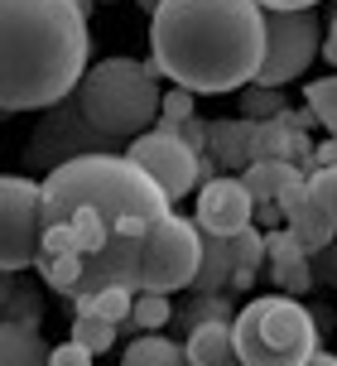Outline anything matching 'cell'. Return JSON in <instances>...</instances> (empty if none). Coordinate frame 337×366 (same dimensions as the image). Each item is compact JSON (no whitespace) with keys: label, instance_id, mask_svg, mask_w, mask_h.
<instances>
[{"label":"cell","instance_id":"obj_1","mask_svg":"<svg viewBox=\"0 0 337 366\" xmlns=\"http://www.w3.org/2000/svg\"><path fill=\"white\" fill-rule=\"evenodd\" d=\"M150 63L193 97L246 92L265 68V10L256 0H164L150 15Z\"/></svg>","mask_w":337,"mask_h":366},{"label":"cell","instance_id":"obj_2","mask_svg":"<svg viewBox=\"0 0 337 366\" xmlns=\"http://www.w3.org/2000/svg\"><path fill=\"white\" fill-rule=\"evenodd\" d=\"M87 0H0V107L49 111L92 73Z\"/></svg>","mask_w":337,"mask_h":366},{"label":"cell","instance_id":"obj_3","mask_svg":"<svg viewBox=\"0 0 337 366\" xmlns=\"http://www.w3.org/2000/svg\"><path fill=\"white\" fill-rule=\"evenodd\" d=\"M77 207L101 212L111 237H150L154 222L173 212L164 188L131 154H82L44 179V222L49 227L73 222Z\"/></svg>","mask_w":337,"mask_h":366},{"label":"cell","instance_id":"obj_4","mask_svg":"<svg viewBox=\"0 0 337 366\" xmlns=\"http://www.w3.org/2000/svg\"><path fill=\"white\" fill-rule=\"evenodd\" d=\"M77 102L87 111L96 130H106L111 140L131 145L145 130L159 126V107H164V87L154 63H135V58H101L92 73L82 77Z\"/></svg>","mask_w":337,"mask_h":366},{"label":"cell","instance_id":"obj_5","mask_svg":"<svg viewBox=\"0 0 337 366\" xmlns=\"http://www.w3.org/2000/svg\"><path fill=\"white\" fill-rule=\"evenodd\" d=\"M323 352V318L289 294H261L236 309L241 366H308Z\"/></svg>","mask_w":337,"mask_h":366},{"label":"cell","instance_id":"obj_6","mask_svg":"<svg viewBox=\"0 0 337 366\" xmlns=\"http://www.w3.org/2000/svg\"><path fill=\"white\" fill-rule=\"evenodd\" d=\"M82 154H126V149H121V140H111L106 130H96L92 121H87V111H82L77 97H68V102H58V107L39 111L34 130H29V145L19 154V174H29V179L44 183L54 169L73 164Z\"/></svg>","mask_w":337,"mask_h":366},{"label":"cell","instance_id":"obj_7","mask_svg":"<svg viewBox=\"0 0 337 366\" xmlns=\"http://www.w3.org/2000/svg\"><path fill=\"white\" fill-rule=\"evenodd\" d=\"M44 183L29 174H5L0 179V270L24 274L44 256Z\"/></svg>","mask_w":337,"mask_h":366},{"label":"cell","instance_id":"obj_8","mask_svg":"<svg viewBox=\"0 0 337 366\" xmlns=\"http://www.w3.org/2000/svg\"><path fill=\"white\" fill-rule=\"evenodd\" d=\"M203 265V232L198 222L168 212L164 222H154L145 237V270H140V294H178L193 290Z\"/></svg>","mask_w":337,"mask_h":366},{"label":"cell","instance_id":"obj_9","mask_svg":"<svg viewBox=\"0 0 337 366\" xmlns=\"http://www.w3.org/2000/svg\"><path fill=\"white\" fill-rule=\"evenodd\" d=\"M323 54V19L313 10H265V68L256 82L284 87Z\"/></svg>","mask_w":337,"mask_h":366},{"label":"cell","instance_id":"obj_10","mask_svg":"<svg viewBox=\"0 0 337 366\" xmlns=\"http://www.w3.org/2000/svg\"><path fill=\"white\" fill-rule=\"evenodd\" d=\"M135 164L145 169L159 188H164V198H188V193H198L203 179H198V169H203V154H193V149L178 140V130H145L140 140L126 145Z\"/></svg>","mask_w":337,"mask_h":366},{"label":"cell","instance_id":"obj_11","mask_svg":"<svg viewBox=\"0 0 337 366\" xmlns=\"http://www.w3.org/2000/svg\"><path fill=\"white\" fill-rule=\"evenodd\" d=\"M193 222H198V232L203 237H241L246 227H256V198H251V188L241 179H212L198 188V207H193Z\"/></svg>","mask_w":337,"mask_h":366},{"label":"cell","instance_id":"obj_12","mask_svg":"<svg viewBox=\"0 0 337 366\" xmlns=\"http://www.w3.org/2000/svg\"><path fill=\"white\" fill-rule=\"evenodd\" d=\"M265 246H270V260H265V274L270 285L289 299H303V294L318 285V270H313V256L299 246V237L280 227V232H265Z\"/></svg>","mask_w":337,"mask_h":366},{"label":"cell","instance_id":"obj_13","mask_svg":"<svg viewBox=\"0 0 337 366\" xmlns=\"http://www.w3.org/2000/svg\"><path fill=\"white\" fill-rule=\"evenodd\" d=\"M256 126L261 121H207V140H212V154H217V164L222 169H251L256 164Z\"/></svg>","mask_w":337,"mask_h":366},{"label":"cell","instance_id":"obj_14","mask_svg":"<svg viewBox=\"0 0 337 366\" xmlns=\"http://www.w3.org/2000/svg\"><path fill=\"white\" fill-rule=\"evenodd\" d=\"M183 352L193 366H241L236 362V318L231 323H203L183 337Z\"/></svg>","mask_w":337,"mask_h":366},{"label":"cell","instance_id":"obj_15","mask_svg":"<svg viewBox=\"0 0 337 366\" xmlns=\"http://www.w3.org/2000/svg\"><path fill=\"white\" fill-rule=\"evenodd\" d=\"M54 347L44 342L39 328L24 323H0V366H49Z\"/></svg>","mask_w":337,"mask_h":366},{"label":"cell","instance_id":"obj_16","mask_svg":"<svg viewBox=\"0 0 337 366\" xmlns=\"http://www.w3.org/2000/svg\"><path fill=\"white\" fill-rule=\"evenodd\" d=\"M231 274H236L231 241H226V237H203V265H198L193 290H198V294H226V290H231Z\"/></svg>","mask_w":337,"mask_h":366},{"label":"cell","instance_id":"obj_17","mask_svg":"<svg viewBox=\"0 0 337 366\" xmlns=\"http://www.w3.org/2000/svg\"><path fill=\"white\" fill-rule=\"evenodd\" d=\"M284 227H289V232L299 237V246H303V251H308L313 260H318L323 251L333 246V237H337V222H328V217H323V212H318V207H313L308 198H303L299 207L289 212V222H284Z\"/></svg>","mask_w":337,"mask_h":366},{"label":"cell","instance_id":"obj_18","mask_svg":"<svg viewBox=\"0 0 337 366\" xmlns=\"http://www.w3.org/2000/svg\"><path fill=\"white\" fill-rule=\"evenodd\" d=\"M121 366H193V362H188L183 342H173L164 332H140L131 347H126Z\"/></svg>","mask_w":337,"mask_h":366},{"label":"cell","instance_id":"obj_19","mask_svg":"<svg viewBox=\"0 0 337 366\" xmlns=\"http://www.w3.org/2000/svg\"><path fill=\"white\" fill-rule=\"evenodd\" d=\"M231 318H236V309H231L226 294H198V290H188L183 309L173 313V323L183 332H198L203 323H231Z\"/></svg>","mask_w":337,"mask_h":366},{"label":"cell","instance_id":"obj_20","mask_svg":"<svg viewBox=\"0 0 337 366\" xmlns=\"http://www.w3.org/2000/svg\"><path fill=\"white\" fill-rule=\"evenodd\" d=\"M303 169L289 164V159H256V164L241 174V183L251 188V198L256 202H275V193H280L284 183H294Z\"/></svg>","mask_w":337,"mask_h":366},{"label":"cell","instance_id":"obj_21","mask_svg":"<svg viewBox=\"0 0 337 366\" xmlns=\"http://www.w3.org/2000/svg\"><path fill=\"white\" fill-rule=\"evenodd\" d=\"M0 304H5V323H24V328H39V323H44V304H39L34 285L19 280V274H5Z\"/></svg>","mask_w":337,"mask_h":366},{"label":"cell","instance_id":"obj_22","mask_svg":"<svg viewBox=\"0 0 337 366\" xmlns=\"http://www.w3.org/2000/svg\"><path fill=\"white\" fill-rule=\"evenodd\" d=\"M44 274V285L63 299H77L82 294V274H87V256H39L34 265Z\"/></svg>","mask_w":337,"mask_h":366},{"label":"cell","instance_id":"obj_23","mask_svg":"<svg viewBox=\"0 0 337 366\" xmlns=\"http://www.w3.org/2000/svg\"><path fill=\"white\" fill-rule=\"evenodd\" d=\"M73 313H96V318H106L116 328H126L135 313V294L131 290H101L92 299H73Z\"/></svg>","mask_w":337,"mask_h":366},{"label":"cell","instance_id":"obj_24","mask_svg":"<svg viewBox=\"0 0 337 366\" xmlns=\"http://www.w3.org/2000/svg\"><path fill=\"white\" fill-rule=\"evenodd\" d=\"M289 102H284V87H265V82H251L241 92V116L246 121H280Z\"/></svg>","mask_w":337,"mask_h":366},{"label":"cell","instance_id":"obj_25","mask_svg":"<svg viewBox=\"0 0 337 366\" xmlns=\"http://www.w3.org/2000/svg\"><path fill=\"white\" fill-rule=\"evenodd\" d=\"M121 328L106 323V318H96V313H73V342H82L87 352H111Z\"/></svg>","mask_w":337,"mask_h":366},{"label":"cell","instance_id":"obj_26","mask_svg":"<svg viewBox=\"0 0 337 366\" xmlns=\"http://www.w3.org/2000/svg\"><path fill=\"white\" fill-rule=\"evenodd\" d=\"M173 318V304H168V294H135V313L126 328L131 332H159Z\"/></svg>","mask_w":337,"mask_h":366},{"label":"cell","instance_id":"obj_27","mask_svg":"<svg viewBox=\"0 0 337 366\" xmlns=\"http://www.w3.org/2000/svg\"><path fill=\"white\" fill-rule=\"evenodd\" d=\"M303 102L318 111V126L337 140V73L318 77V82H308V87H303Z\"/></svg>","mask_w":337,"mask_h":366},{"label":"cell","instance_id":"obj_28","mask_svg":"<svg viewBox=\"0 0 337 366\" xmlns=\"http://www.w3.org/2000/svg\"><path fill=\"white\" fill-rule=\"evenodd\" d=\"M73 232H77L82 256L106 251V241H111V227H106V217H101V212H92V207H77V212H73Z\"/></svg>","mask_w":337,"mask_h":366},{"label":"cell","instance_id":"obj_29","mask_svg":"<svg viewBox=\"0 0 337 366\" xmlns=\"http://www.w3.org/2000/svg\"><path fill=\"white\" fill-rule=\"evenodd\" d=\"M198 116V97L188 87H164V107H159V126L154 130H178Z\"/></svg>","mask_w":337,"mask_h":366},{"label":"cell","instance_id":"obj_30","mask_svg":"<svg viewBox=\"0 0 337 366\" xmlns=\"http://www.w3.org/2000/svg\"><path fill=\"white\" fill-rule=\"evenodd\" d=\"M231 260H236V270H265L270 246H265L261 227H246L241 237H231Z\"/></svg>","mask_w":337,"mask_h":366},{"label":"cell","instance_id":"obj_31","mask_svg":"<svg viewBox=\"0 0 337 366\" xmlns=\"http://www.w3.org/2000/svg\"><path fill=\"white\" fill-rule=\"evenodd\" d=\"M308 202L328 222H337V169H313L308 174Z\"/></svg>","mask_w":337,"mask_h":366},{"label":"cell","instance_id":"obj_32","mask_svg":"<svg viewBox=\"0 0 337 366\" xmlns=\"http://www.w3.org/2000/svg\"><path fill=\"white\" fill-rule=\"evenodd\" d=\"M49 366H96V352H87L82 342H58L54 347V357H49Z\"/></svg>","mask_w":337,"mask_h":366},{"label":"cell","instance_id":"obj_33","mask_svg":"<svg viewBox=\"0 0 337 366\" xmlns=\"http://www.w3.org/2000/svg\"><path fill=\"white\" fill-rule=\"evenodd\" d=\"M178 140H183L193 154H212V140H207V121H188V126H178Z\"/></svg>","mask_w":337,"mask_h":366},{"label":"cell","instance_id":"obj_34","mask_svg":"<svg viewBox=\"0 0 337 366\" xmlns=\"http://www.w3.org/2000/svg\"><path fill=\"white\" fill-rule=\"evenodd\" d=\"M284 222L289 217H284L280 202H256V227H261V232H280Z\"/></svg>","mask_w":337,"mask_h":366},{"label":"cell","instance_id":"obj_35","mask_svg":"<svg viewBox=\"0 0 337 366\" xmlns=\"http://www.w3.org/2000/svg\"><path fill=\"white\" fill-rule=\"evenodd\" d=\"M313 270H318V280H328V285L337 290V237H333V246H328V251L313 260Z\"/></svg>","mask_w":337,"mask_h":366},{"label":"cell","instance_id":"obj_36","mask_svg":"<svg viewBox=\"0 0 337 366\" xmlns=\"http://www.w3.org/2000/svg\"><path fill=\"white\" fill-rule=\"evenodd\" d=\"M313 169H337V140H333V135L313 145Z\"/></svg>","mask_w":337,"mask_h":366},{"label":"cell","instance_id":"obj_37","mask_svg":"<svg viewBox=\"0 0 337 366\" xmlns=\"http://www.w3.org/2000/svg\"><path fill=\"white\" fill-rule=\"evenodd\" d=\"M261 10H313L318 0H256Z\"/></svg>","mask_w":337,"mask_h":366},{"label":"cell","instance_id":"obj_38","mask_svg":"<svg viewBox=\"0 0 337 366\" xmlns=\"http://www.w3.org/2000/svg\"><path fill=\"white\" fill-rule=\"evenodd\" d=\"M323 58H328V63H337V10H333V19H328V39H323Z\"/></svg>","mask_w":337,"mask_h":366},{"label":"cell","instance_id":"obj_39","mask_svg":"<svg viewBox=\"0 0 337 366\" xmlns=\"http://www.w3.org/2000/svg\"><path fill=\"white\" fill-rule=\"evenodd\" d=\"M256 280H261V270H236V274H231V290H236V294H251V285H256Z\"/></svg>","mask_w":337,"mask_h":366},{"label":"cell","instance_id":"obj_40","mask_svg":"<svg viewBox=\"0 0 337 366\" xmlns=\"http://www.w3.org/2000/svg\"><path fill=\"white\" fill-rule=\"evenodd\" d=\"M308 366H337V352H318V357H313Z\"/></svg>","mask_w":337,"mask_h":366},{"label":"cell","instance_id":"obj_41","mask_svg":"<svg viewBox=\"0 0 337 366\" xmlns=\"http://www.w3.org/2000/svg\"><path fill=\"white\" fill-rule=\"evenodd\" d=\"M135 5H140V10H150V15H154V10H159L164 0H135Z\"/></svg>","mask_w":337,"mask_h":366},{"label":"cell","instance_id":"obj_42","mask_svg":"<svg viewBox=\"0 0 337 366\" xmlns=\"http://www.w3.org/2000/svg\"><path fill=\"white\" fill-rule=\"evenodd\" d=\"M87 5H92V0H87Z\"/></svg>","mask_w":337,"mask_h":366}]
</instances>
